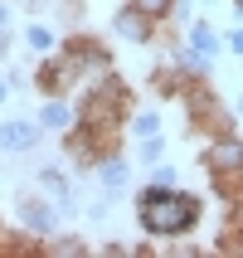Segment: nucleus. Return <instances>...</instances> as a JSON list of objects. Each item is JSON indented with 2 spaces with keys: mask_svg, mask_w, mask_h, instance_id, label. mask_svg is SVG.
I'll list each match as a JSON object with an SVG mask.
<instances>
[{
  "mask_svg": "<svg viewBox=\"0 0 243 258\" xmlns=\"http://www.w3.org/2000/svg\"><path fill=\"white\" fill-rule=\"evenodd\" d=\"M209 166H214L219 175H229V171H243V142H233V137L214 142V146H209Z\"/></svg>",
  "mask_w": 243,
  "mask_h": 258,
  "instance_id": "20e7f679",
  "label": "nucleus"
},
{
  "mask_svg": "<svg viewBox=\"0 0 243 258\" xmlns=\"http://www.w3.org/2000/svg\"><path fill=\"white\" fill-rule=\"evenodd\" d=\"M131 5H136L141 15H166L171 10V0H131Z\"/></svg>",
  "mask_w": 243,
  "mask_h": 258,
  "instance_id": "1a4fd4ad",
  "label": "nucleus"
},
{
  "mask_svg": "<svg viewBox=\"0 0 243 258\" xmlns=\"http://www.w3.org/2000/svg\"><path fill=\"white\" fill-rule=\"evenodd\" d=\"M63 122H68V107L63 102H49L44 107V127H63Z\"/></svg>",
  "mask_w": 243,
  "mask_h": 258,
  "instance_id": "6e6552de",
  "label": "nucleus"
},
{
  "mask_svg": "<svg viewBox=\"0 0 243 258\" xmlns=\"http://www.w3.org/2000/svg\"><path fill=\"white\" fill-rule=\"evenodd\" d=\"M200 219V200L195 195H166V185L151 190L141 200V224L151 234H185Z\"/></svg>",
  "mask_w": 243,
  "mask_h": 258,
  "instance_id": "f257e3e1",
  "label": "nucleus"
},
{
  "mask_svg": "<svg viewBox=\"0 0 243 258\" xmlns=\"http://www.w3.org/2000/svg\"><path fill=\"white\" fill-rule=\"evenodd\" d=\"M34 137H39V132L25 127V122H5V127H0V146H5V151H25V146H34Z\"/></svg>",
  "mask_w": 243,
  "mask_h": 258,
  "instance_id": "39448f33",
  "label": "nucleus"
},
{
  "mask_svg": "<svg viewBox=\"0 0 243 258\" xmlns=\"http://www.w3.org/2000/svg\"><path fill=\"white\" fill-rule=\"evenodd\" d=\"M238 224H243V205H238Z\"/></svg>",
  "mask_w": 243,
  "mask_h": 258,
  "instance_id": "f8f14e48",
  "label": "nucleus"
},
{
  "mask_svg": "<svg viewBox=\"0 0 243 258\" xmlns=\"http://www.w3.org/2000/svg\"><path fill=\"white\" fill-rule=\"evenodd\" d=\"M156 127H160L156 117H136V132H141V137H156Z\"/></svg>",
  "mask_w": 243,
  "mask_h": 258,
  "instance_id": "9d476101",
  "label": "nucleus"
},
{
  "mask_svg": "<svg viewBox=\"0 0 243 258\" xmlns=\"http://www.w3.org/2000/svg\"><path fill=\"white\" fill-rule=\"evenodd\" d=\"M0 98H5V88H0Z\"/></svg>",
  "mask_w": 243,
  "mask_h": 258,
  "instance_id": "ddd939ff",
  "label": "nucleus"
},
{
  "mask_svg": "<svg viewBox=\"0 0 243 258\" xmlns=\"http://www.w3.org/2000/svg\"><path fill=\"white\" fill-rule=\"evenodd\" d=\"M117 29H122V34H131V39H146V20H136V15H122V20H117Z\"/></svg>",
  "mask_w": 243,
  "mask_h": 258,
  "instance_id": "0eeeda50",
  "label": "nucleus"
},
{
  "mask_svg": "<svg viewBox=\"0 0 243 258\" xmlns=\"http://www.w3.org/2000/svg\"><path fill=\"white\" fill-rule=\"evenodd\" d=\"M117 107H122V83H102V93L98 98H88V122H112L117 117Z\"/></svg>",
  "mask_w": 243,
  "mask_h": 258,
  "instance_id": "7ed1b4c3",
  "label": "nucleus"
},
{
  "mask_svg": "<svg viewBox=\"0 0 243 258\" xmlns=\"http://www.w3.org/2000/svg\"><path fill=\"white\" fill-rule=\"evenodd\" d=\"M190 39H195V54H214V49H219V34H214V29H209V25H195V34H190Z\"/></svg>",
  "mask_w": 243,
  "mask_h": 258,
  "instance_id": "423d86ee",
  "label": "nucleus"
},
{
  "mask_svg": "<svg viewBox=\"0 0 243 258\" xmlns=\"http://www.w3.org/2000/svg\"><path fill=\"white\" fill-rule=\"evenodd\" d=\"M238 10H243V0H238Z\"/></svg>",
  "mask_w": 243,
  "mask_h": 258,
  "instance_id": "4468645a",
  "label": "nucleus"
},
{
  "mask_svg": "<svg viewBox=\"0 0 243 258\" xmlns=\"http://www.w3.org/2000/svg\"><path fill=\"white\" fill-rule=\"evenodd\" d=\"M88 63H102L98 44H73L68 54L58 58V63H49V69H44V88H49V93H58V88H68L73 78H78V73L88 69Z\"/></svg>",
  "mask_w": 243,
  "mask_h": 258,
  "instance_id": "f03ea898",
  "label": "nucleus"
},
{
  "mask_svg": "<svg viewBox=\"0 0 243 258\" xmlns=\"http://www.w3.org/2000/svg\"><path fill=\"white\" fill-rule=\"evenodd\" d=\"M233 49H238V54H243V29H238V34H233Z\"/></svg>",
  "mask_w": 243,
  "mask_h": 258,
  "instance_id": "9b49d317",
  "label": "nucleus"
},
{
  "mask_svg": "<svg viewBox=\"0 0 243 258\" xmlns=\"http://www.w3.org/2000/svg\"><path fill=\"white\" fill-rule=\"evenodd\" d=\"M0 20H5V15H0Z\"/></svg>",
  "mask_w": 243,
  "mask_h": 258,
  "instance_id": "2eb2a0df",
  "label": "nucleus"
}]
</instances>
